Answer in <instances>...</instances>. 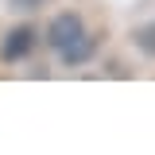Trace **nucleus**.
Wrapping results in <instances>:
<instances>
[{"label": "nucleus", "mask_w": 155, "mask_h": 155, "mask_svg": "<svg viewBox=\"0 0 155 155\" xmlns=\"http://www.w3.org/2000/svg\"><path fill=\"white\" fill-rule=\"evenodd\" d=\"M35 43H39L35 27L31 23H16L12 31H4V39H0V62H23L35 51Z\"/></svg>", "instance_id": "1"}, {"label": "nucleus", "mask_w": 155, "mask_h": 155, "mask_svg": "<svg viewBox=\"0 0 155 155\" xmlns=\"http://www.w3.org/2000/svg\"><path fill=\"white\" fill-rule=\"evenodd\" d=\"M85 35V19L78 16V12H58L51 23H47V47L51 51H62V47H70L74 39Z\"/></svg>", "instance_id": "2"}, {"label": "nucleus", "mask_w": 155, "mask_h": 155, "mask_svg": "<svg viewBox=\"0 0 155 155\" xmlns=\"http://www.w3.org/2000/svg\"><path fill=\"white\" fill-rule=\"evenodd\" d=\"M93 51H97V39L85 31V35H81V39H74L70 47H62V51H58V58H62L66 66H85V62L93 58Z\"/></svg>", "instance_id": "3"}, {"label": "nucleus", "mask_w": 155, "mask_h": 155, "mask_svg": "<svg viewBox=\"0 0 155 155\" xmlns=\"http://www.w3.org/2000/svg\"><path fill=\"white\" fill-rule=\"evenodd\" d=\"M136 47H140L147 58H155V23H143V27H136Z\"/></svg>", "instance_id": "4"}, {"label": "nucleus", "mask_w": 155, "mask_h": 155, "mask_svg": "<svg viewBox=\"0 0 155 155\" xmlns=\"http://www.w3.org/2000/svg\"><path fill=\"white\" fill-rule=\"evenodd\" d=\"M16 12H35V8H43V0H8Z\"/></svg>", "instance_id": "5"}]
</instances>
